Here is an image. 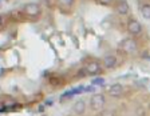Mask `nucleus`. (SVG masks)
Masks as SVG:
<instances>
[{
    "mask_svg": "<svg viewBox=\"0 0 150 116\" xmlns=\"http://www.w3.org/2000/svg\"><path fill=\"white\" fill-rule=\"evenodd\" d=\"M135 115L137 116H146V110H145L142 106L137 107V110H135Z\"/></svg>",
    "mask_w": 150,
    "mask_h": 116,
    "instance_id": "12",
    "label": "nucleus"
},
{
    "mask_svg": "<svg viewBox=\"0 0 150 116\" xmlns=\"http://www.w3.org/2000/svg\"><path fill=\"white\" fill-rule=\"evenodd\" d=\"M105 84V79L103 78H95L93 80V85H103Z\"/></svg>",
    "mask_w": 150,
    "mask_h": 116,
    "instance_id": "14",
    "label": "nucleus"
},
{
    "mask_svg": "<svg viewBox=\"0 0 150 116\" xmlns=\"http://www.w3.org/2000/svg\"><path fill=\"white\" fill-rule=\"evenodd\" d=\"M149 112H150V106H149Z\"/></svg>",
    "mask_w": 150,
    "mask_h": 116,
    "instance_id": "18",
    "label": "nucleus"
},
{
    "mask_svg": "<svg viewBox=\"0 0 150 116\" xmlns=\"http://www.w3.org/2000/svg\"><path fill=\"white\" fill-rule=\"evenodd\" d=\"M115 11L118 15H127L129 12H130V6H129V3L126 1V0H119L118 3L115 4Z\"/></svg>",
    "mask_w": 150,
    "mask_h": 116,
    "instance_id": "8",
    "label": "nucleus"
},
{
    "mask_svg": "<svg viewBox=\"0 0 150 116\" xmlns=\"http://www.w3.org/2000/svg\"><path fill=\"white\" fill-rule=\"evenodd\" d=\"M3 24H4V19H3V16L0 15V27H1Z\"/></svg>",
    "mask_w": 150,
    "mask_h": 116,
    "instance_id": "16",
    "label": "nucleus"
},
{
    "mask_svg": "<svg viewBox=\"0 0 150 116\" xmlns=\"http://www.w3.org/2000/svg\"><path fill=\"white\" fill-rule=\"evenodd\" d=\"M146 59H147V60H149V61H150V56H146Z\"/></svg>",
    "mask_w": 150,
    "mask_h": 116,
    "instance_id": "17",
    "label": "nucleus"
},
{
    "mask_svg": "<svg viewBox=\"0 0 150 116\" xmlns=\"http://www.w3.org/2000/svg\"><path fill=\"white\" fill-rule=\"evenodd\" d=\"M102 66L107 69H112L118 66V60H117V57L114 56V55H107V56L103 57Z\"/></svg>",
    "mask_w": 150,
    "mask_h": 116,
    "instance_id": "7",
    "label": "nucleus"
},
{
    "mask_svg": "<svg viewBox=\"0 0 150 116\" xmlns=\"http://www.w3.org/2000/svg\"><path fill=\"white\" fill-rule=\"evenodd\" d=\"M106 104V97L102 94H95L90 97V107L93 111H102Z\"/></svg>",
    "mask_w": 150,
    "mask_h": 116,
    "instance_id": "3",
    "label": "nucleus"
},
{
    "mask_svg": "<svg viewBox=\"0 0 150 116\" xmlns=\"http://www.w3.org/2000/svg\"><path fill=\"white\" fill-rule=\"evenodd\" d=\"M72 112L75 115H83L86 112V101L84 100H76L72 106Z\"/></svg>",
    "mask_w": 150,
    "mask_h": 116,
    "instance_id": "9",
    "label": "nucleus"
},
{
    "mask_svg": "<svg viewBox=\"0 0 150 116\" xmlns=\"http://www.w3.org/2000/svg\"><path fill=\"white\" fill-rule=\"evenodd\" d=\"M97 116H115V113L110 110H105V111H100Z\"/></svg>",
    "mask_w": 150,
    "mask_h": 116,
    "instance_id": "13",
    "label": "nucleus"
},
{
    "mask_svg": "<svg viewBox=\"0 0 150 116\" xmlns=\"http://www.w3.org/2000/svg\"><path fill=\"white\" fill-rule=\"evenodd\" d=\"M98 3L102 4V6H111L114 3V0H98Z\"/></svg>",
    "mask_w": 150,
    "mask_h": 116,
    "instance_id": "15",
    "label": "nucleus"
},
{
    "mask_svg": "<svg viewBox=\"0 0 150 116\" xmlns=\"http://www.w3.org/2000/svg\"><path fill=\"white\" fill-rule=\"evenodd\" d=\"M84 69L87 71L88 75H99L102 73V64L98 61V60H93V61H88L84 67Z\"/></svg>",
    "mask_w": 150,
    "mask_h": 116,
    "instance_id": "4",
    "label": "nucleus"
},
{
    "mask_svg": "<svg viewBox=\"0 0 150 116\" xmlns=\"http://www.w3.org/2000/svg\"><path fill=\"white\" fill-rule=\"evenodd\" d=\"M141 15L146 20H150V3H146L141 7Z\"/></svg>",
    "mask_w": 150,
    "mask_h": 116,
    "instance_id": "11",
    "label": "nucleus"
},
{
    "mask_svg": "<svg viewBox=\"0 0 150 116\" xmlns=\"http://www.w3.org/2000/svg\"><path fill=\"white\" fill-rule=\"evenodd\" d=\"M118 48H119V51H122V52H125V53H134L138 50V43L133 38H126L119 43Z\"/></svg>",
    "mask_w": 150,
    "mask_h": 116,
    "instance_id": "2",
    "label": "nucleus"
},
{
    "mask_svg": "<svg viewBox=\"0 0 150 116\" xmlns=\"http://www.w3.org/2000/svg\"><path fill=\"white\" fill-rule=\"evenodd\" d=\"M74 1L75 0H56V4H58V7L64 12V11L71 10L72 6H74Z\"/></svg>",
    "mask_w": 150,
    "mask_h": 116,
    "instance_id": "10",
    "label": "nucleus"
},
{
    "mask_svg": "<svg viewBox=\"0 0 150 116\" xmlns=\"http://www.w3.org/2000/svg\"><path fill=\"white\" fill-rule=\"evenodd\" d=\"M107 95L111 97H119L123 95V85L119 84V83H115V84H112L107 89Z\"/></svg>",
    "mask_w": 150,
    "mask_h": 116,
    "instance_id": "6",
    "label": "nucleus"
},
{
    "mask_svg": "<svg viewBox=\"0 0 150 116\" xmlns=\"http://www.w3.org/2000/svg\"><path fill=\"white\" fill-rule=\"evenodd\" d=\"M23 15L30 17V19H36L42 13V8L38 3H27L22 10Z\"/></svg>",
    "mask_w": 150,
    "mask_h": 116,
    "instance_id": "1",
    "label": "nucleus"
},
{
    "mask_svg": "<svg viewBox=\"0 0 150 116\" xmlns=\"http://www.w3.org/2000/svg\"><path fill=\"white\" fill-rule=\"evenodd\" d=\"M127 32L133 36H138V35L142 34V25L139 24V22L131 19L127 22Z\"/></svg>",
    "mask_w": 150,
    "mask_h": 116,
    "instance_id": "5",
    "label": "nucleus"
}]
</instances>
